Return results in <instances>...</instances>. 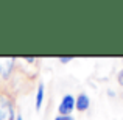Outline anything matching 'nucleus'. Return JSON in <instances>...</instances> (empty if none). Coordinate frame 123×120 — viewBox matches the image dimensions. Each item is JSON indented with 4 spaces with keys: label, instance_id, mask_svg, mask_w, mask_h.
Wrapping results in <instances>:
<instances>
[{
    "label": "nucleus",
    "instance_id": "obj_1",
    "mask_svg": "<svg viewBox=\"0 0 123 120\" xmlns=\"http://www.w3.org/2000/svg\"><path fill=\"white\" fill-rule=\"evenodd\" d=\"M16 103L6 92H0V120H16Z\"/></svg>",
    "mask_w": 123,
    "mask_h": 120
},
{
    "label": "nucleus",
    "instance_id": "obj_2",
    "mask_svg": "<svg viewBox=\"0 0 123 120\" xmlns=\"http://www.w3.org/2000/svg\"><path fill=\"white\" fill-rule=\"evenodd\" d=\"M75 111V97L72 94H66L61 98L59 105H58V114L59 115H72Z\"/></svg>",
    "mask_w": 123,
    "mask_h": 120
},
{
    "label": "nucleus",
    "instance_id": "obj_3",
    "mask_svg": "<svg viewBox=\"0 0 123 120\" xmlns=\"http://www.w3.org/2000/svg\"><path fill=\"white\" fill-rule=\"evenodd\" d=\"M14 66H16V58L12 56L0 58V76L3 80H8L14 70Z\"/></svg>",
    "mask_w": 123,
    "mask_h": 120
},
{
    "label": "nucleus",
    "instance_id": "obj_4",
    "mask_svg": "<svg viewBox=\"0 0 123 120\" xmlns=\"http://www.w3.org/2000/svg\"><path fill=\"white\" fill-rule=\"evenodd\" d=\"M89 106H90V98H89V95L81 92V94H80V95L75 98V109H76V111H80V112H86L87 109H89Z\"/></svg>",
    "mask_w": 123,
    "mask_h": 120
},
{
    "label": "nucleus",
    "instance_id": "obj_5",
    "mask_svg": "<svg viewBox=\"0 0 123 120\" xmlns=\"http://www.w3.org/2000/svg\"><path fill=\"white\" fill-rule=\"evenodd\" d=\"M44 97H45V86L41 81L37 89H36V97H34V109L36 111H41L42 105H44Z\"/></svg>",
    "mask_w": 123,
    "mask_h": 120
},
{
    "label": "nucleus",
    "instance_id": "obj_6",
    "mask_svg": "<svg viewBox=\"0 0 123 120\" xmlns=\"http://www.w3.org/2000/svg\"><path fill=\"white\" fill-rule=\"evenodd\" d=\"M72 59H73V56H59V58H58V61H59L61 64H67V63H70Z\"/></svg>",
    "mask_w": 123,
    "mask_h": 120
},
{
    "label": "nucleus",
    "instance_id": "obj_7",
    "mask_svg": "<svg viewBox=\"0 0 123 120\" xmlns=\"http://www.w3.org/2000/svg\"><path fill=\"white\" fill-rule=\"evenodd\" d=\"M55 120H75L73 115H56Z\"/></svg>",
    "mask_w": 123,
    "mask_h": 120
},
{
    "label": "nucleus",
    "instance_id": "obj_8",
    "mask_svg": "<svg viewBox=\"0 0 123 120\" xmlns=\"http://www.w3.org/2000/svg\"><path fill=\"white\" fill-rule=\"evenodd\" d=\"M117 81L120 86H123V69H120V72L117 73Z\"/></svg>",
    "mask_w": 123,
    "mask_h": 120
},
{
    "label": "nucleus",
    "instance_id": "obj_9",
    "mask_svg": "<svg viewBox=\"0 0 123 120\" xmlns=\"http://www.w3.org/2000/svg\"><path fill=\"white\" fill-rule=\"evenodd\" d=\"M24 61H25V63H36V58H34V56H25Z\"/></svg>",
    "mask_w": 123,
    "mask_h": 120
},
{
    "label": "nucleus",
    "instance_id": "obj_10",
    "mask_svg": "<svg viewBox=\"0 0 123 120\" xmlns=\"http://www.w3.org/2000/svg\"><path fill=\"white\" fill-rule=\"evenodd\" d=\"M16 120H24V117H22L20 114H17V115H16Z\"/></svg>",
    "mask_w": 123,
    "mask_h": 120
}]
</instances>
